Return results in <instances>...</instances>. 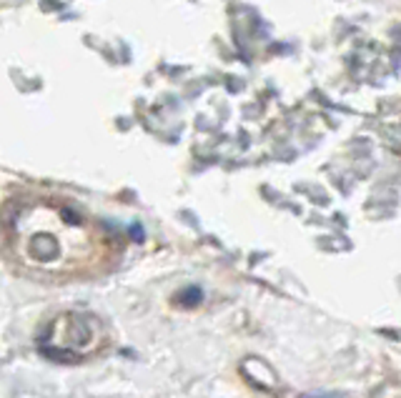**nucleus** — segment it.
Wrapping results in <instances>:
<instances>
[{"label":"nucleus","instance_id":"1","mask_svg":"<svg viewBox=\"0 0 401 398\" xmlns=\"http://www.w3.org/2000/svg\"><path fill=\"white\" fill-rule=\"evenodd\" d=\"M38 353L46 356L48 361H56V363H81L83 356L78 351H71V348H63V346H38Z\"/></svg>","mask_w":401,"mask_h":398},{"label":"nucleus","instance_id":"3","mask_svg":"<svg viewBox=\"0 0 401 398\" xmlns=\"http://www.w3.org/2000/svg\"><path fill=\"white\" fill-rule=\"evenodd\" d=\"M298 398H339V396H329V393H301Z\"/></svg>","mask_w":401,"mask_h":398},{"label":"nucleus","instance_id":"2","mask_svg":"<svg viewBox=\"0 0 401 398\" xmlns=\"http://www.w3.org/2000/svg\"><path fill=\"white\" fill-rule=\"evenodd\" d=\"M176 301H178L183 308H196L200 301H203V291H200L198 286H188L176 296Z\"/></svg>","mask_w":401,"mask_h":398}]
</instances>
